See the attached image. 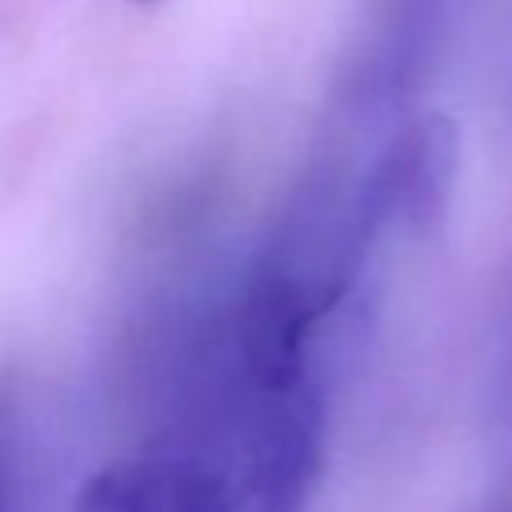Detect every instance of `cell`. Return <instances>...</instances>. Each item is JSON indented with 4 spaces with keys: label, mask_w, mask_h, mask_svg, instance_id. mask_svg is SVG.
Returning <instances> with one entry per match:
<instances>
[{
    "label": "cell",
    "mask_w": 512,
    "mask_h": 512,
    "mask_svg": "<svg viewBox=\"0 0 512 512\" xmlns=\"http://www.w3.org/2000/svg\"><path fill=\"white\" fill-rule=\"evenodd\" d=\"M132 4H160V0H132Z\"/></svg>",
    "instance_id": "cell-4"
},
{
    "label": "cell",
    "mask_w": 512,
    "mask_h": 512,
    "mask_svg": "<svg viewBox=\"0 0 512 512\" xmlns=\"http://www.w3.org/2000/svg\"><path fill=\"white\" fill-rule=\"evenodd\" d=\"M480 512H512V480H508V484H504V488H500V492H496Z\"/></svg>",
    "instance_id": "cell-3"
},
{
    "label": "cell",
    "mask_w": 512,
    "mask_h": 512,
    "mask_svg": "<svg viewBox=\"0 0 512 512\" xmlns=\"http://www.w3.org/2000/svg\"><path fill=\"white\" fill-rule=\"evenodd\" d=\"M24 500V436L20 412L8 392H0V512H20Z\"/></svg>",
    "instance_id": "cell-2"
},
{
    "label": "cell",
    "mask_w": 512,
    "mask_h": 512,
    "mask_svg": "<svg viewBox=\"0 0 512 512\" xmlns=\"http://www.w3.org/2000/svg\"><path fill=\"white\" fill-rule=\"evenodd\" d=\"M324 440V380L204 344L176 364L164 420L88 480L76 512H308Z\"/></svg>",
    "instance_id": "cell-1"
}]
</instances>
